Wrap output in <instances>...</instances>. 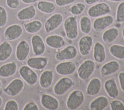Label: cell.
<instances>
[{
  "mask_svg": "<svg viewBox=\"0 0 124 110\" xmlns=\"http://www.w3.org/2000/svg\"><path fill=\"white\" fill-rule=\"evenodd\" d=\"M63 28L66 37L71 40L76 39L79 35L78 22L75 16L68 17L64 21Z\"/></svg>",
  "mask_w": 124,
  "mask_h": 110,
  "instance_id": "cell-1",
  "label": "cell"
},
{
  "mask_svg": "<svg viewBox=\"0 0 124 110\" xmlns=\"http://www.w3.org/2000/svg\"><path fill=\"white\" fill-rule=\"evenodd\" d=\"M23 34V28L21 25L12 24L8 26L4 32V37L8 41H14L19 39Z\"/></svg>",
  "mask_w": 124,
  "mask_h": 110,
  "instance_id": "cell-12",
  "label": "cell"
},
{
  "mask_svg": "<svg viewBox=\"0 0 124 110\" xmlns=\"http://www.w3.org/2000/svg\"><path fill=\"white\" fill-rule=\"evenodd\" d=\"M104 87L106 93L108 96L115 99L118 95V89L116 81L114 79H108L105 82Z\"/></svg>",
  "mask_w": 124,
  "mask_h": 110,
  "instance_id": "cell-25",
  "label": "cell"
},
{
  "mask_svg": "<svg viewBox=\"0 0 124 110\" xmlns=\"http://www.w3.org/2000/svg\"><path fill=\"white\" fill-rule=\"evenodd\" d=\"M54 74L52 70H45L40 74L39 79L40 86L44 89L49 88L52 85L54 81Z\"/></svg>",
  "mask_w": 124,
  "mask_h": 110,
  "instance_id": "cell-23",
  "label": "cell"
},
{
  "mask_svg": "<svg viewBox=\"0 0 124 110\" xmlns=\"http://www.w3.org/2000/svg\"><path fill=\"white\" fill-rule=\"evenodd\" d=\"M8 7L11 9H16L19 7L20 0H6Z\"/></svg>",
  "mask_w": 124,
  "mask_h": 110,
  "instance_id": "cell-38",
  "label": "cell"
},
{
  "mask_svg": "<svg viewBox=\"0 0 124 110\" xmlns=\"http://www.w3.org/2000/svg\"><path fill=\"white\" fill-rule=\"evenodd\" d=\"M43 27L42 21L39 20H34L32 21L25 23L24 28L26 32L29 34H35L40 31Z\"/></svg>",
  "mask_w": 124,
  "mask_h": 110,
  "instance_id": "cell-30",
  "label": "cell"
},
{
  "mask_svg": "<svg viewBox=\"0 0 124 110\" xmlns=\"http://www.w3.org/2000/svg\"><path fill=\"white\" fill-rule=\"evenodd\" d=\"M24 88V83L23 80L16 78L3 89V92L9 96H16L21 93Z\"/></svg>",
  "mask_w": 124,
  "mask_h": 110,
  "instance_id": "cell-8",
  "label": "cell"
},
{
  "mask_svg": "<svg viewBox=\"0 0 124 110\" xmlns=\"http://www.w3.org/2000/svg\"><path fill=\"white\" fill-rule=\"evenodd\" d=\"M78 56V49L75 45H68L63 49L58 51L55 55V59L57 61H69L76 58Z\"/></svg>",
  "mask_w": 124,
  "mask_h": 110,
  "instance_id": "cell-10",
  "label": "cell"
},
{
  "mask_svg": "<svg viewBox=\"0 0 124 110\" xmlns=\"http://www.w3.org/2000/svg\"><path fill=\"white\" fill-rule=\"evenodd\" d=\"M45 43L50 48L60 49L65 46V41L62 36L57 34H54L46 37Z\"/></svg>",
  "mask_w": 124,
  "mask_h": 110,
  "instance_id": "cell-19",
  "label": "cell"
},
{
  "mask_svg": "<svg viewBox=\"0 0 124 110\" xmlns=\"http://www.w3.org/2000/svg\"><path fill=\"white\" fill-rule=\"evenodd\" d=\"M111 11V8L108 4L104 2L97 3L89 7L87 9V15L91 18H97L107 15Z\"/></svg>",
  "mask_w": 124,
  "mask_h": 110,
  "instance_id": "cell-5",
  "label": "cell"
},
{
  "mask_svg": "<svg viewBox=\"0 0 124 110\" xmlns=\"http://www.w3.org/2000/svg\"><path fill=\"white\" fill-rule=\"evenodd\" d=\"M0 41H1V36H0Z\"/></svg>",
  "mask_w": 124,
  "mask_h": 110,
  "instance_id": "cell-48",
  "label": "cell"
},
{
  "mask_svg": "<svg viewBox=\"0 0 124 110\" xmlns=\"http://www.w3.org/2000/svg\"><path fill=\"white\" fill-rule=\"evenodd\" d=\"M79 27L82 33L87 35L91 32L92 22L90 17L87 16H83L79 19Z\"/></svg>",
  "mask_w": 124,
  "mask_h": 110,
  "instance_id": "cell-31",
  "label": "cell"
},
{
  "mask_svg": "<svg viewBox=\"0 0 124 110\" xmlns=\"http://www.w3.org/2000/svg\"><path fill=\"white\" fill-rule=\"evenodd\" d=\"M118 82L120 84V89L124 92V72H120L118 74Z\"/></svg>",
  "mask_w": 124,
  "mask_h": 110,
  "instance_id": "cell-41",
  "label": "cell"
},
{
  "mask_svg": "<svg viewBox=\"0 0 124 110\" xmlns=\"http://www.w3.org/2000/svg\"><path fill=\"white\" fill-rule=\"evenodd\" d=\"M109 52L110 55L114 58L120 60L124 59V46L114 44L112 45L109 48Z\"/></svg>",
  "mask_w": 124,
  "mask_h": 110,
  "instance_id": "cell-32",
  "label": "cell"
},
{
  "mask_svg": "<svg viewBox=\"0 0 124 110\" xmlns=\"http://www.w3.org/2000/svg\"><path fill=\"white\" fill-rule=\"evenodd\" d=\"M48 63V58L44 56L31 57L27 60L28 66L35 70L42 71L46 68Z\"/></svg>",
  "mask_w": 124,
  "mask_h": 110,
  "instance_id": "cell-17",
  "label": "cell"
},
{
  "mask_svg": "<svg viewBox=\"0 0 124 110\" xmlns=\"http://www.w3.org/2000/svg\"><path fill=\"white\" fill-rule=\"evenodd\" d=\"M30 45L26 40H23L17 44L16 49V58L19 61H24L27 59L30 53Z\"/></svg>",
  "mask_w": 124,
  "mask_h": 110,
  "instance_id": "cell-14",
  "label": "cell"
},
{
  "mask_svg": "<svg viewBox=\"0 0 124 110\" xmlns=\"http://www.w3.org/2000/svg\"><path fill=\"white\" fill-rule=\"evenodd\" d=\"M4 110H18L19 104L14 100H9L6 103L4 107Z\"/></svg>",
  "mask_w": 124,
  "mask_h": 110,
  "instance_id": "cell-37",
  "label": "cell"
},
{
  "mask_svg": "<svg viewBox=\"0 0 124 110\" xmlns=\"http://www.w3.org/2000/svg\"><path fill=\"white\" fill-rule=\"evenodd\" d=\"M120 69V64L117 61L112 60L106 62L101 69V74L102 77H107L114 74Z\"/></svg>",
  "mask_w": 124,
  "mask_h": 110,
  "instance_id": "cell-20",
  "label": "cell"
},
{
  "mask_svg": "<svg viewBox=\"0 0 124 110\" xmlns=\"http://www.w3.org/2000/svg\"><path fill=\"white\" fill-rule=\"evenodd\" d=\"M108 100L105 96H99L94 98L90 103L89 109L91 110H103L107 107Z\"/></svg>",
  "mask_w": 124,
  "mask_h": 110,
  "instance_id": "cell-27",
  "label": "cell"
},
{
  "mask_svg": "<svg viewBox=\"0 0 124 110\" xmlns=\"http://www.w3.org/2000/svg\"><path fill=\"white\" fill-rule=\"evenodd\" d=\"M116 21L118 23L124 22V1L120 2L117 6Z\"/></svg>",
  "mask_w": 124,
  "mask_h": 110,
  "instance_id": "cell-34",
  "label": "cell"
},
{
  "mask_svg": "<svg viewBox=\"0 0 124 110\" xmlns=\"http://www.w3.org/2000/svg\"><path fill=\"white\" fill-rule=\"evenodd\" d=\"M3 100L1 96H0V108L1 107V106L3 105Z\"/></svg>",
  "mask_w": 124,
  "mask_h": 110,
  "instance_id": "cell-45",
  "label": "cell"
},
{
  "mask_svg": "<svg viewBox=\"0 0 124 110\" xmlns=\"http://www.w3.org/2000/svg\"><path fill=\"white\" fill-rule=\"evenodd\" d=\"M77 69V66L74 61H64L57 64L55 66V71L60 76H68L73 74Z\"/></svg>",
  "mask_w": 124,
  "mask_h": 110,
  "instance_id": "cell-7",
  "label": "cell"
},
{
  "mask_svg": "<svg viewBox=\"0 0 124 110\" xmlns=\"http://www.w3.org/2000/svg\"><path fill=\"white\" fill-rule=\"evenodd\" d=\"M85 99V94L81 90L72 91L66 100V108L70 110H77L83 104Z\"/></svg>",
  "mask_w": 124,
  "mask_h": 110,
  "instance_id": "cell-3",
  "label": "cell"
},
{
  "mask_svg": "<svg viewBox=\"0 0 124 110\" xmlns=\"http://www.w3.org/2000/svg\"><path fill=\"white\" fill-rule=\"evenodd\" d=\"M17 70V65L15 62H9L0 66V77L8 78L14 76Z\"/></svg>",
  "mask_w": 124,
  "mask_h": 110,
  "instance_id": "cell-22",
  "label": "cell"
},
{
  "mask_svg": "<svg viewBox=\"0 0 124 110\" xmlns=\"http://www.w3.org/2000/svg\"><path fill=\"white\" fill-rule=\"evenodd\" d=\"M76 0H55V4L58 7H64L75 3Z\"/></svg>",
  "mask_w": 124,
  "mask_h": 110,
  "instance_id": "cell-39",
  "label": "cell"
},
{
  "mask_svg": "<svg viewBox=\"0 0 124 110\" xmlns=\"http://www.w3.org/2000/svg\"><path fill=\"white\" fill-rule=\"evenodd\" d=\"M119 35V30L116 27H111L106 30L102 35V39L106 43H111L114 41Z\"/></svg>",
  "mask_w": 124,
  "mask_h": 110,
  "instance_id": "cell-29",
  "label": "cell"
},
{
  "mask_svg": "<svg viewBox=\"0 0 124 110\" xmlns=\"http://www.w3.org/2000/svg\"><path fill=\"white\" fill-rule=\"evenodd\" d=\"M8 20V12L5 7L0 6V28L6 26Z\"/></svg>",
  "mask_w": 124,
  "mask_h": 110,
  "instance_id": "cell-35",
  "label": "cell"
},
{
  "mask_svg": "<svg viewBox=\"0 0 124 110\" xmlns=\"http://www.w3.org/2000/svg\"><path fill=\"white\" fill-rule=\"evenodd\" d=\"M63 22V16L60 13H55L45 21L44 29L46 33H51L61 26Z\"/></svg>",
  "mask_w": 124,
  "mask_h": 110,
  "instance_id": "cell-9",
  "label": "cell"
},
{
  "mask_svg": "<svg viewBox=\"0 0 124 110\" xmlns=\"http://www.w3.org/2000/svg\"><path fill=\"white\" fill-rule=\"evenodd\" d=\"M75 81L68 77H63L60 78L55 84L53 89L54 93L56 95L62 96L75 85Z\"/></svg>",
  "mask_w": 124,
  "mask_h": 110,
  "instance_id": "cell-4",
  "label": "cell"
},
{
  "mask_svg": "<svg viewBox=\"0 0 124 110\" xmlns=\"http://www.w3.org/2000/svg\"><path fill=\"white\" fill-rule=\"evenodd\" d=\"M23 110H39V107L37 104L34 102H30L25 104L23 107Z\"/></svg>",
  "mask_w": 124,
  "mask_h": 110,
  "instance_id": "cell-40",
  "label": "cell"
},
{
  "mask_svg": "<svg viewBox=\"0 0 124 110\" xmlns=\"http://www.w3.org/2000/svg\"><path fill=\"white\" fill-rule=\"evenodd\" d=\"M39 0H21V1L23 2L24 4H32L34 3H36Z\"/></svg>",
  "mask_w": 124,
  "mask_h": 110,
  "instance_id": "cell-43",
  "label": "cell"
},
{
  "mask_svg": "<svg viewBox=\"0 0 124 110\" xmlns=\"http://www.w3.org/2000/svg\"><path fill=\"white\" fill-rule=\"evenodd\" d=\"M96 69V63L92 59H86L82 62L77 70L78 76L81 81H87Z\"/></svg>",
  "mask_w": 124,
  "mask_h": 110,
  "instance_id": "cell-2",
  "label": "cell"
},
{
  "mask_svg": "<svg viewBox=\"0 0 124 110\" xmlns=\"http://www.w3.org/2000/svg\"><path fill=\"white\" fill-rule=\"evenodd\" d=\"M122 34L123 38H124V27H123V29H122Z\"/></svg>",
  "mask_w": 124,
  "mask_h": 110,
  "instance_id": "cell-46",
  "label": "cell"
},
{
  "mask_svg": "<svg viewBox=\"0 0 124 110\" xmlns=\"http://www.w3.org/2000/svg\"><path fill=\"white\" fill-rule=\"evenodd\" d=\"M40 103L44 108L48 110H56L60 106L58 99L47 93H44L41 95Z\"/></svg>",
  "mask_w": 124,
  "mask_h": 110,
  "instance_id": "cell-16",
  "label": "cell"
},
{
  "mask_svg": "<svg viewBox=\"0 0 124 110\" xmlns=\"http://www.w3.org/2000/svg\"><path fill=\"white\" fill-rule=\"evenodd\" d=\"M86 9V5L83 3H76L70 6V13L75 16H78L83 14Z\"/></svg>",
  "mask_w": 124,
  "mask_h": 110,
  "instance_id": "cell-33",
  "label": "cell"
},
{
  "mask_svg": "<svg viewBox=\"0 0 124 110\" xmlns=\"http://www.w3.org/2000/svg\"><path fill=\"white\" fill-rule=\"evenodd\" d=\"M93 58L97 63H102L106 59V49L102 43L96 42L93 47Z\"/></svg>",
  "mask_w": 124,
  "mask_h": 110,
  "instance_id": "cell-21",
  "label": "cell"
},
{
  "mask_svg": "<svg viewBox=\"0 0 124 110\" xmlns=\"http://www.w3.org/2000/svg\"><path fill=\"white\" fill-rule=\"evenodd\" d=\"M100 1L101 0H85V2L87 5H93V4L97 3Z\"/></svg>",
  "mask_w": 124,
  "mask_h": 110,
  "instance_id": "cell-42",
  "label": "cell"
},
{
  "mask_svg": "<svg viewBox=\"0 0 124 110\" xmlns=\"http://www.w3.org/2000/svg\"><path fill=\"white\" fill-rule=\"evenodd\" d=\"M19 74L21 77L29 85H34L39 81L37 72L27 65H23L19 69Z\"/></svg>",
  "mask_w": 124,
  "mask_h": 110,
  "instance_id": "cell-6",
  "label": "cell"
},
{
  "mask_svg": "<svg viewBox=\"0 0 124 110\" xmlns=\"http://www.w3.org/2000/svg\"><path fill=\"white\" fill-rule=\"evenodd\" d=\"M37 11L34 5L25 7L19 10L17 13L16 17L21 21H25L33 19L36 16Z\"/></svg>",
  "mask_w": 124,
  "mask_h": 110,
  "instance_id": "cell-18",
  "label": "cell"
},
{
  "mask_svg": "<svg viewBox=\"0 0 124 110\" xmlns=\"http://www.w3.org/2000/svg\"><path fill=\"white\" fill-rule=\"evenodd\" d=\"M13 49L11 44L4 41L0 44V62H4L10 58L13 54Z\"/></svg>",
  "mask_w": 124,
  "mask_h": 110,
  "instance_id": "cell-26",
  "label": "cell"
},
{
  "mask_svg": "<svg viewBox=\"0 0 124 110\" xmlns=\"http://www.w3.org/2000/svg\"><path fill=\"white\" fill-rule=\"evenodd\" d=\"M110 108L111 110H124V104L118 100H112L110 102Z\"/></svg>",
  "mask_w": 124,
  "mask_h": 110,
  "instance_id": "cell-36",
  "label": "cell"
},
{
  "mask_svg": "<svg viewBox=\"0 0 124 110\" xmlns=\"http://www.w3.org/2000/svg\"><path fill=\"white\" fill-rule=\"evenodd\" d=\"M102 82L99 78L94 77L89 81L86 87V93L89 96H95L100 92Z\"/></svg>",
  "mask_w": 124,
  "mask_h": 110,
  "instance_id": "cell-24",
  "label": "cell"
},
{
  "mask_svg": "<svg viewBox=\"0 0 124 110\" xmlns=\"http://www.w3.org/2000/svg\"><path fill=\"white\" fill-rule=\"evenodd\" d=\"M114 21V19L110 15H106L97 17L93 22V29L96 32H101L111 26Z\"/></svg>",
  "mask_w": 124,
  "mask_h": 110,
  "instance_id": "cell-11",
  "label": "cell"
},
{
  "mask_svg": "<svg viewBox=\"0 0 124 110\" xmlns=\"http://www.w3.org/2000/svg\"><path fill=\"white\" fill-rule=\"evenodd\" d=\"M107 1H111V2H121L122 0H107Z\"/></svg>",
  "mask_w": 124,
  "mask_h": 110,
  "instance_id": "cell-44",
  "label": "cell"
},
{
  "mask_svg": "<svg viewBox=\"0 0 124 110\" xmlns=\"http://www.w3.org/2000/svg\"><path fill=\"white\" fill-rule=\"evenodd\" d=\"M1 87H2V82H1V81L0 80V89L1 88Z\"/></svg>",
  "mask_w": 124,
  "mask_h": 110,
  "instance_id": "cell-47",
  "label": "cell"
},
{
  "mask_svg": "<svg viewBox=\"0 0 124 110\" xmlns=\"http://www.w3.org/2000/svg\"><path fill=\"white\" fill-rule=\"evenodd\" d=\"M31 45L32 52L35 56H39L45 53L46 46L42 37L38 34H35L31 38Z\"/></svg>",
  "mask_w": 124,
  "mask_h": 110,
  "instance_id": "cell-13",
  "label": "cell"
},
{
  "mask_svg": "<svg viewBox=\"0 0 124 110\" xmlns=\"http://www.w3.org/2000/svg\"><path fill=\"white\" fill-rule=\"evenodd\" d=\"M38 11L45 14H51L55 11L56 5L54 3L48 1H39L37 4Z\"/></svg>",
  "mask_w": 124,
  "mask_h": 110,
  "instance_id": "cell-28",
  "label": "cell"
},
{
  "mask_svg": "<svg viewBox=\"0 0 124 110\" xmlns=\"http://www.w3.org/2000/svg\"><path fill=\"white\" fill-rule=\"evenodd\" d=\"M93 46V38L89 35L83 36L78 41V49L83 56H87L91 53Z\"/></svg>",
  "mask_w": 124,
  "mask_h": 110,
  "instance_id": "cell-15",
  "label": "cell"
}]
</instances>
